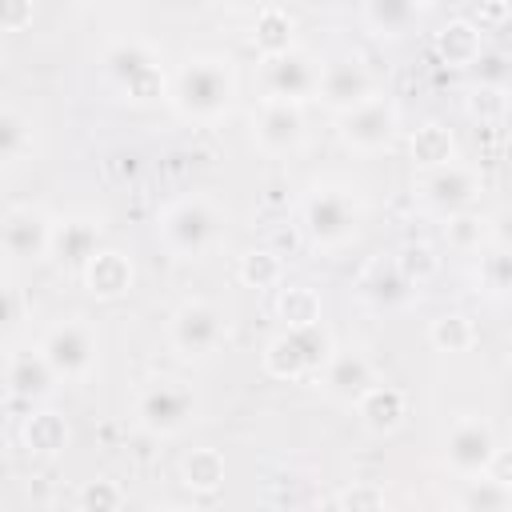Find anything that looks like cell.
<instances>
[{"mask_svg": "<svg viewBox=\"0 0 512 512\" xmlns=\"http://www.w3.org/2000/svg\"><path fill=\"white\" fill-rule=\"evenodd\" d=\"M236 96V72L224 56H188L176 76L168 80V104L176 108V116L192 120V124H212L232 108Z\"/></svg>", "mask_w": 512, "mask_h": 512, "instance_id": "6da1fadb", "label": "cell"}, {"mask_svg": "<svg viewBox=\"0 0 512 512\" xmlns=\"http://www.w3.org/2000/svg\"><path fill=\"white\" fill-rule=\"evenodd\" d=\"M364 224V204L348 184H316L300 204V236L316 252H336L356 240Z\"/></svg>", "mask_w": 512, "mask_h": 512, "instance_id": "7a4b0ae2", "label": "cell"}, {"mask_svg": "<svg viewBox=\"0 0 512 512\" xmlns=\"http://www.w3.org/2000/svg\"><path fill=\"white\" fill-rule=\"evenodd\" d=\"M104 80L120 100L132 104H156L168 100V76L160 68V56L144 40H120L104 52Z\"/></svg>", "mask_w": 512, "mask_h": 512, "instance_id": "3957f363", "label": "cell"}, {"mask_svg": "<svg viewBox=\"0 0 512 512\" xmlns=\"http://www.w3.org/2000/svg\"><path fill=\"white\" fill-rule=\"evenodd\" d=\"M196 392L176 380V376H152L140 384L136 400H132V420L140 432L156 436V440H168V436H180L192 420H196Z\"/></svg>", "mask_w": 512, "mask_h": 512, "instance_id": "277c9868", "label": "cell"}, {"mask_svg": "<svg viewBox=\"0 0 512 512\" xmlns=\"http://www.w3.org/2000/svg\"><path fill=\"white\" fill-rule=\"evenodd\" d=\"M156 232H160V240H164V248L172 256L196 260V256H204L216 244V236H220V212H216V204L208 196L192 192V196L172 200L160 212Z\"/></svg>", "mask_w": 512, "mask_h": 512, "instance_id": "5b68a950", "label": "cell"}, {"mask_svg": "<svg viewBox=\"0 0 512 512\" xmlns=\"http://www.w3.org/2000/svg\"><path fill=\"white\" fill-rule=\"evenodd\" d=\"M480 192H484L480 172L468 168V164H460V160H448V164L428 168L420 176V184H416V200L432 216H456V212L472 208L480 200Z\"/></svg>", "mask_w": 512, "mask_h": 512, "instance_id": "8992f818", "label": "cell"}, {"mask_svg": "<svg viewBox=\"0 0 512 512\" xmlns=\"http://www.w3.org/2000/svg\"><path fill=\"white\" fill-rule=\"evenodd\" d=\"M40 352L48 356V364L56 368L60 380L80 384L96 368V332L84 320H60V324H52L44 332Z\"/></svg>", "mask_w": 512, "mask_h": 512, "instance_id": "52a82bcc", "label": "cell"}, {"mask_svg": "<svg viewBox=\"0 0 512 512\" xmlns=\"http://www.w3.org/2000/svg\"><path fill=\"white\" fill-rule=\"evenodd\" d=\"M168 344L184 360H204L224 344V316L208 300H184L168 320Z\"/></svg>", "mask_w": 512, "mask_h": 512, "instance_id": "ba28073f", "label": "cell"}, {"mask_svg": "<svg viewBox=\"0 0 512 512\" xmlns=\"http://www.w3.org/2000/svg\"><path fill=\"white\" fill-rule=\"evenodd\" d=\"M52 236H56V224L48 220L44 208L16 204V208L4 212L0 244H4L8 264H36V260L52 256Z\"/></svg>", "mask_w": 512, "mask_h": 512, "instance_id": "9c48e42d", "label": "cell"}, {"mask_svg": "<svg viewBox=\"0 0 512 512\" xmlns=\"http://www.w3.org/2000/svg\"><path fill=\"white\" fill-rule=\"evenodd\" d=\"M500 444H496V432L488 420L480 416H460L448 436H444V460L448 468L460 476V480H472V476H484L492 472V460H496Z\"/></svg>", "mask_w": 512, "mask_h": 512, "instance_id": "30bf717a", "label": "cell"}, {"mask_svg": "<svg viewBox=\"0 0 512 512\" xmlns=\"http://www.w3.org/2000/svg\"><path fill=\"white\" fill-rule=\"evenodd\" d=\"M396 128H400L396 108L384 96H372V100H364V104H356L352 112L340 116V140H344V148L364 152V156L368 152H384L396 140Z\"/></svg>", "mask_w": 512, "mask_h": 512, "instance_id": "8fae6325", "label": "cell"}, {"mask_svg": "<svg viewBox=\"0 0 512 512\" xmlns=\"http://www.w3.org/2000/svg\"><path fill=\"white\" fill-rule=\"evenodd\" d=\"M260 64H264V68H260L264 96H272V100H292V104L316 96L320 64H316L308 52L288 48V52H280V56H264Z\"/></svg>", "mask_w": 512, "mask_h": 512, "instance_id": "7c38bea8", "label": "cell"}, {"mask_svg": "<svg viewBox=\"0 0 512 512\" xmlns=\"http://www.w3.org/2000/svg\"><path fill=\"white\" fill-rule=\"evenodd\" d=\"M316 96L324 108L332 112H352L356 104L372 100V72L356 60V56H336L328 64H320V84H316Z\"/></svg>", "mask_w": 512, "mask_h": 512, "instance_id": "4fadbf2b", "label": "cell"}, {"mask_svg": "<svg viewBox=\"0 0 512 512\" xmlns=\"http://www.w3.org/2000/svg\"><path fill=\"white\" fill-rule=\"evenodd\" d=\"M252 140L268 156H284V152L300 148V140H304V112H300V104L264 96L256 116H252Z\"/></svg>", "mask_w": 512, "mask_h": 512, "instance_id": "5bb4252c", "label": "cell"}, {"mask_svg": "<svg viewBox=\"0 0 512 512\" xmlns=\"http://www.w3.org/2000/svg\"><path fill=\"white\" fill-rule=\"evenodd\" d=\"M56 368L48 364V356L36 348H12L8 360H4V384H8V396L16 400H28V404H40L56 392Z\"/></svg>", "mask_w": 512, "mask_h": 512, "instance_id": "9a60e30c", "label": "cell"}, {"mask_svg": "<svg viewBox=\"0 0 512 512\" xmlns=\"http://www.w3.org/2000/svg\"><path fill=\"white\" fill-rule=\"evenodd\" d=\"M412 288H416V284L404 276V268L396 264V256H372V260L364 264L360 280H356V292H360L372 308H380V312L404 308L408 296H412Z\"/></svg>", "mask_w": 512, "mask_h": 512, "instance_id": "2e32d148", "label": "cell"}, {"mask_svg": "<svg viewBox=\"0 0 512 512\" xmlns=\"http://www.w3.org/2000/svg\"><path fill=\"white\" fill-rule=\"evenodd\" d=\"M372 384H376V372H372V364H368L364 352H336V356L324 364V372H320L324 396L336 400V404H352V408H356V400H360Z\"/></svg>", "mask_w": 512, "mask_h": 512, "instance_id": "e0dca14e", "label": "cell"}, {"mask_svg": "<svg viewBox=\"0 0 512 512\" xmlns=\"http://www.w3.org/2000/svg\"><path fill=\"white\" fill-rule=\"evenodd\" d=\"M80 280H84V288H88L96 300H120V296L132 288V280H136V268H132V256H128V252H120V248H100V252L84 264Z\"/></svg>", "mask_w": 512, "mask_h": 512, "instance_id": "ac0fdd59", "label": "cell"}, {"mask_svg": "<svg viewBox=\"0 0 512 512\" xmlns=\"http://www.w3.org/2000/svg\"><path fill=\"white\" fill-rule=\"evenodd\" d=\"M100 252V220H88V216H76V220H64L56 224V236H52V256L68 268V272H84V264Z\"/></svg>", "mask_w": 512, "mask_h": 512, "instance_id": "d6986e66", "label": "cell"}, {"mask_svg": "<svg viewBox=\"0 0 512 512\" xmlns=\"http://www.w3.org/2000/svg\"><path fill=\"white\" fill-rule=\"evenodd\" d=\"M356 416H360V424H364L372 436H388V432H396V428L404 424L408 400H404V392H400L396 384H372V388L356 400Z\"/></svg>", "mask_w": 512, "mask_h": 512, "instance_id": "ffe728a7", "label": "cell"}, {"mask_svg": "<svg viewBox=\"0 0 512 512\" xmlns=\"http://www.w3.org/2000/svg\"><path fill=\"white\" fill-rule=\"evenodd\" d=\"M436 52L444 64H456V68H472L476 56L484 52V28H476L472 20L456 16L448 20L440 32H436Z\"/></svg>", "mask_w": 512, "mask_h": 512, "instance_id": "44dd1931", "label": "cell"}, {"mask_svg": "<svg viewBox=\"0 0 512 512\" xmlns=\"http://www.w3.org/2000/svg\"><path fill=\"white\" fill-rule=\"evenodd\" d=\"M416 12H420V0H364V24L372 36H404L412 24H416Z\"/></svg>", "mask_w": 512, "mask_h": 512, "instance_id": "7402d4cb", "label": "cell"}, {"mask_svg": "<svg viewBox=\"0 0 512 512\" xmlns=\"http://www.w3.org/2000/svg\"><path fill=\"white\" fill-rule=\"evenodd\" d=\"M456 508H464V512H504V508H512V484L492 476V472L472 476V480H464V488L456 496Z\"/></svg>", "mask_w": 512, "mask_h": 512, "instance_id": "603a6c76", "label": "cell"}, {"mask_svg": "<svg viewBox=\"0 0 512 512\" xmlns=\"http://www.w3.org/2000/svg\"><path fill=\"white\" fill-rule=\"evenodd\" d=\"M252 44L264 56H280L292 48V16L280 8V4H264L256 12V24H252Z\"/></svg>", "mask_w": 512, "mask_h": 512, "instance_id": "cb8c5ba5", "label": "cell"}, {"mask_svg": "<svg viewBox=\"0 0 512 512\" xmlns=\"http://www.w3.org/2000/svg\"><path fill=\"white\" fill-rule=\"evenodd\" d=\"M260 364H264V372L276 376V380H300V376H312V372H308V360H304V352H300V344H296V336H292L288 328L264 344Z\"/></svg>", "mask_w": 512, "mask_h": 512, "instance_id": "d4e9b609", "label": "cell"}, {"mask_svg": "<svg viewBox=\"0 0 512 512\" xmlns=\"http://www.w3.org/2000/svg\"><path fill=\"white\" fill-rule=\"evenodd\" d=\"M180 476H184V488L192 492H216L224 484V456L216 448H192L180 464Z\"/></svg>", "mask_w": 512, "mask_h": 512, "instance_id": "484cf974", "label": "cell"}, {"mask_svg": "<svg viewBox=\"0 0 512 512\" xmlns=\"http://www.w3.org/2000/svg\"><path fill=\"white\" fill-rule=\"evenodd\" d=\"M32 152V120L16 108V104H4L0 108V156L4 164H20L24 156Z\"/></svg>", "mask_w": 512, "mask_h": 512, "instance_id": "4316f807", "label": "cell"}, {"mask_svg": "<svg viewBox=\"0 0 512 512\" xmlns=\"http://www.w3.org/2000/svg\"><path fill=\"white\" fill-rule=\"evenodd\" d=\"M452 132L444 128V124H436V120H428V124H420L416 132H412V160L420 164V168H436V164H448L452 160Z\"/></svg>", "mask_w": 512, "mask_h": 512, "instance_id": "83f0119b", "label": "cell"}, {"mask_svg": "<svg viewBox=\"0 0 512 512\" xmlns=\"http://www.w3.org/2000/svg\"><path fill=\"white\" fill-rule=\"evenodd\" d=\"M276 312H280L284 328L316 324V320H320V296H316V288H308V284H288V288H280Z\"/></svg>", "mask_w": 512, "mask_h": 512, "instance_id": "f1b7e54d", "label": "cell"}, {"mask_svg": "<svg viewBox=\"0 0 512 512\" xmlns=\"http://www.w3.org/2000/svg\"><path fill=\"white\" fill-rule=\"evenodd\" d=\"M24 444L40 456H52L68 444V424L56 416V412H32L24 420Z\"/></svg>", "mask_w": 512, "mask_h": 512, "instance_id": "f546056e", "label": "cell"}, {"mask_svg": "<svg viewBox=\"0 0 512 512\" xmlns=\"http://www.w3.org/2000/svg\"><path fill=\"white\" fill-rule=\"evenodd\" d=\"M236 276H240L248 288H276L280 276H284V260H280V252H272V248H252V252L240 256Z\"/></svg>", "mask_w": 512, "mask_h": 512, "instance_id": "4dcf8cb0", "label": "cell"}, {"mask_svg": "<svg viewBox=\"0 0 512 512\" xmlns=\"http://www.w3.org/2000/svg\"><path fill=\"white\" fill-rule=\"evenodd\" d=\"M428 340H432L440 352H468V348L476 344V324H472L468 316H460V312H444V316L432 320Z\"/></svg>", "mask_w": 512, "mask_h": 512, "instance_id": "1f68e13d", "label": "cell"}, {"mask_svg": "<svg viewBox=\"0 0 512 512\" xmlns=\"http://www.w3.org/2000/svg\"><path fill=\"white\" fill-rule=\"evenodd\" d=\"M444 240H448V248H456V252H476L480 240H488V220L472 216L468 208L456 212V216H444Z\"/></svg>", "mask_w": 512, "mask_h": 512, "instance_id": "d6a6232c", "label": "cell"}, {"mask_svg": "<svg viewBox=\"0 0 512 512\" xmlns=\"http://www.w3.org/2000/svg\"><path fill=\"white\" fill-rule=\"evenodd\" d=\"M480 284H484L492 296H512V248L492 244V248L480 256Z\"/></svg>", "mask_w": 512, "mask_h": 512, "instance_id": "836d02e7", "label": "cell"}, {"mask_svg": "<svg viewBox=\"0 0 512 512\" xmlns=\"http://www.w3.org/2000/svg\"><path fill=\"white\" fill-rule=\"evenodd\" d=\"M396 264L404 268V276H408L412 284H424V280H432V276L440 272V256H436L428 244H420V240L404 244V248L396 252Z\"/></svg>", "mask_w": 512, "mask_h": 512, "instance_id": "e575fe53", "label": "cell"}, {"mask_svg": "<svg viewBox=\"0 0 512 512\" xmlns=\"http://www.w3.org/2000/svg\"><path fill=\"white\" fill-rule=\"evenodd\" d=\"M472 76H476V84H484V88H512V56H504V52H496V48H488L484 44V52L476 56V64H472Z\"/></svg>", "mask_w": 512, "mask_h": 512, "instance_id": "d590c367", "label": "cell"}, {"mask_svg": "<svg viewBox=\"0 0 512 512\" xmlns=\"http://www.w3.org/2000/svg\"><path fill=\"white\" fill-rule=\"evenodd\" d=\"M468 112H472L476 120L492 124V120H500V116L508 112V92H504V88H484V84H476V88H472V100H468Z\"/></svg>", "mask_w": 512, "mask_h": 512, "instance_id": "8d00e7d4", "label": "cell"}, {"mask_svg": "<svg viewBox=\"0 0 512 512\" xmlns=\"http://www.w3.org/2000/svg\"><path fill=\"white\" fill-rule=\"evenodd\" d=\"M76 504H80V508H96V512H112V508L124 504V492L116 488V480H88V484L80 488Z\"/></svg>", "mask_w": 512, "mask_h": 512, "instance_id": "74e56055", "label": "cell"}, {"mask_svg": "<svg viewBox=\"0 0 512 512\" xmlns=\"http://www.w3.org/2000/svg\"><path fill=\"white\" fill-rule=\"evenodd\" d=\"M32 12H36V4L32 0H0V24H4V32H24L28 24H32Z\"/></svg>", "mask_w": 512, "mask_h": 512, "instance_id": "f35d334b", "label": "cell"}, {"mask_svg": "<svg viewBox=\"0 0 512 512\" xmlns=\"http://www.w3.org/2000/svg\"><path fill=\"white\" fill-rule=\"evenodd\" d=\"M340 508H380L384 504V492L380 488H344L336 496Z\"/></svg>", "mask_w": 512, "mask_h": 512, "instance_id": "ab89813d", "label": "cell"}, {"mask_svg": "<svg viewBox=\"0 0 512 512\" xmlns=\"http://www.w3.org/2000/svg\"><path fill=\"white\" fill-rule=\"evenodd\" d=\"M488 240L500 244V248H512V204L500 208V212L488 220Z\"/></svg>", "mask_w": 512, "mask_h": 512, "instance_id": "60d3db41", "label": "cell"}, {"mask_svg": "<svg viewBox=\"0 0 512 512\" xmlns=\"http://www.w3.org/2000/svg\"><path fill=\"white\" fill-rule=\"evenodd\" d=\"M0 320H4L8 332H16V324H20V288L12 280L4 284V312H0Z\"/></svg>", "mask_w": 512, "mask_h": 512, "instance_id": "b9f144b4", "label": "cell"}, {"mask_svg": "<svg viewBox=\"0 0 512 512\" xmlns=\"http://www.w3.org/2000/svg\"><path fill=\"white\" fill-rule=\"evenodd\" d=\"M484 44L496 48V52H504V56H512V20H500V24L484 36Z\"/></svg>", "mask_w": 512, "mask_h": 512, "instance_id": "7bdbcfd3", "label": "cell"}, {"mask_svg": "<svg viewBox=\"0 0 512 512\" xmlns=\"http://www.w3.org/2000/svg\"><path fill=\"white\" fill-rule=\"evenodd\" d=\"M492 476H500V480L512 484V448H500V452H496V460H492Z\"/></svg>", "mask_w": 512, "mask_h": 512, "instance_id": "ee69618b", "label": "cell"}, {"mask_svg": "<svg viewBox=\"0 0 512 512\" xmlns=\"http://www.w3.org/2000/svg\"><path fill=\"white\" fill-rule=\"evenodd\" d=\"M228 4H232V8H240V12H260L268 0H228Z\"/></svg>", "mask_w": 512, "mask_h": 512, "instance_id": "f6af8a7d", "label": "cell"}]
</instances>
